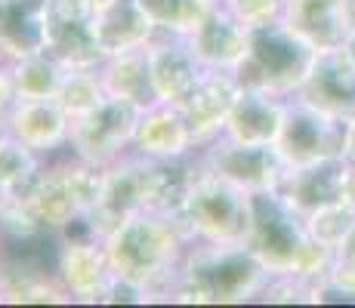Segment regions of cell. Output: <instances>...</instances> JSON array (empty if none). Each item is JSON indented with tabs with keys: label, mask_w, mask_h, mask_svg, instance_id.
I'll return each instance as SVG.
<instances>
[{
	"label": "cell",
	"mask_w": 355,
	"mask_h": 308,
	"mask_svg": "<svg viewBox=\"0 0 355 308\" xmlns=\"http://www.w3.org/2000/svg\"><path fill=\"white\" fill-rule=\"evenodd\" d=\"M37 12V0H6L0 6V28L16 44H34L37 40V25L31 22Z\"/></svg>",
	"instance_id": "obj_10"
},
{
	"label": "cell",
	"mask_w": 355,
	"mask_h": 308,
	"mask_svg": "<svg viewBox=\"0 0 355 308\" xmlns=\"http://www.w3.org/2000/svg\"><path fill=\"white\" fill-rule=\"evenodd\" d=\"M343 53L349 56V62L355 65V34H346V40H343Z\"/></svg>",
	"instance_id": "obj_15"
},
{
	"label": "cell",
	"mask_w": 355,
	"mask_h": 308,
	"mask_svg": "<svg viewBox=\"0 0 355 308\" xmlns=\"http://www.w3.org/2000/svg\"><path fill=\"white\" fill-rule=\"evenodd\" d=\"M297 210L275 194L272 188L250 194V228H254V250L266 265L288 271L309 250V231L300 225Z\"/></svg>",
	"instance_id": "obj_2"
},
{
	"label": "cell",
	"mask_w": 355,
	"mask_h": 308,
	"mask_svg": "<svg viewBox=\"0 0 355 308\" xmlns=\"http://www.w3.org/2000/svg\"><path fill=\"white\" fill-rule=\"evenodd\" d=\"M343 197L355 207V163H349V176H346V191H343Z\"/></svg>",
	"instance_id": "obj_13"
},
{
	"label": "cell",
	"mask_w": 355,
	"mask_h": 308,
	"mask_svg": "<svg viewBox=\"0 0 355 308\" xmlns=\"http://www.w3.org/2000/svg\"><path fill=\"white\" fill-rule=\"evenodd\" d=\"M340 256H352L355 259V225H352V231L346 235V241H343V246H340Z\"/></svg>",
	"instance_id": "obj_14"
},
{
	"label": "cell",
	"mask_w": 355,
	"mask_h": 308,
	"mask_svg": "<svg viewBox=\"0 0 355 308\" xmlns=\"http://www.w3.org/2000/svg\"><path fill=\"white\" fill-rule=\"evenodd\" d=\"M355 225V207L346 197H340V201L327 203V207L315 210V213L306 216V231H309L312 241L331 246V250H340L346 241V235L352 231Z\"/></svg>",
	"instance_id": "obj_8"
},
{
	"label": "cell",
	"mask_w": 355,
	"mask_h": 308,
	"mask_svg": "<svg viewBox=\"0 0 355 308\" xmlns=\"http://www.w3.org/2000/svg\"><path fill=\"white\" fill-rule=\"evenodd\" d=\"M300 99L343 120L355 118V65L343 53V46L315 53L309 74L300 84Z\"/></svg>",
	"instance_id": "obj_4"
},
{
	"label": "cell",
	"mask_w": 355,
	"mask_h": 308,
	"mask_svg": "<svg viewBox=\"0 0 355 308\" xmlns=\"http://www.w3.org/2000/svg\"><path fill=\"white\" fill-rule=\"evenodd\" d=\"M284 108L288 105L272 102V96L263 90L244 93L241 102L235 105V114H232L238 142H254V145L278 142V133H282V123H284Z\"/></svg>",
	"instance_id": "obj_7"
},
{
	"label": "cell",
	"mask_w": 355,
	"mask_h": 308,
	"mask_svg": "<svg viewBox=\"0 0 355 308\" xmlns=\"http://www.w3.org/2000/svg\"><path fill=\"white\" fill-rule=\"evenodd\" d=\"M346 176H349V161L346 157H324V161L315 163L291 167V173H284L282 179V197L306 219L309 213L343 197Z\"/></svg>",
	"instance_id": "obj_5"
},
{
	"label": "cell",
	"mask_w": 355,
	"mask_h": 308,
	"mask_svg": "<svg viewBox=\"0 0 355 308\" xmlns=\"http://www.w3.org/2000/svg\"><path fill=\"white\" fill-rule=\"evenodd\" d=\"M284 25L315 53L340 50L346 40L340 0H284Z\"/></svg>",
	"instance_id": "obj_6"
},
{
	"label": "cell",
	"mask_w": 355,
	"mask_h": 308,
	"mask_svg": "<svg viewBox=\"0 0 355 308\" xmlns=\"http://www.w3.org/2000/svg\"><path fill=\"white\" fill-rule=\"evenodd\" d=\"M346 120L337 114H327L322 108L300 99L297 105L284 108V123L278 133V152L291 167L315 163L324 157H343Z\"/></svg>",
	"instance_id": "obj_3"
},
{
	"label": "cell",
	"mask_w": 355,
	"mask_h": 308,
	"mask_svg": "<svg viewBox=\"0 0 355 308\" xmlns=\"http://www.w3.org/2000/svg\"><path fill=\"white\" fill-rule=\"evenodd\" d=\"M343 157L355 163V118L346 120V142H343Z\"/></svg>",
	"instance_id": "obj_12"
},
{
	"label": "cell",
	"mask_w": 355,
	"mask_h": 308,
	"mask_svg": "<svg viewBox=\"0 0 355 308\" xmlns=\"http://www.w3.org/2000/svg\"><path fill=\"white\" fill-rule=\"evenodd\" d=\"M259 278V262L250 256H226L220 265H214V275H210V284H214V293L220 299L238 296L241 290H248L250 284Z\"/></svg>",
	"instance_id": "obj_9"
},
{
	"label": "cell",
	"mask_w": 355,
	"mask_h": 308,
	"mask_svg": "<svg viewBox=\"0 0 355 308\" xmlns=\"http://www.w3.org/2000/svg\"><path fill=\"white\" fill-rule=\"evenodd\" d=\"M248 59L257 71L254 90L263 93H282L300 90L315 59V50L297 37L288 25H257L248 37Z\"/></svg>",
	"instance_id": "obj_1"
},
{
	"label": "cell",
	"mask_w": 355,
	"mask_h": 308,
	"mask_svg": "<svg viewBox=\"0 0 355 308\" xmlns=\"http://www.w3.org/2000/svg\"><path fill=\"white\" fill-rule=\"evenodd\" d=\"M340 22L346 34H355V0H340Z\"/></svg>",
	"instance_id": "obj_11"
}]
</instances>
